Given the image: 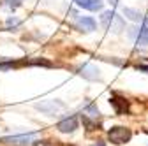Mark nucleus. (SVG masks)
Segmentation results:
<instances>
[{
    "instance_id": "ddd939ff",
    "label": "nucleus",
    "mask_w": 148,
    "mask_h": 146,
    "mask_svg": "<svg viewBox=\"0 0 148 146\" xmlns=\"http://www.w3.org/2000/svg\"><path fill=\"white\" fill-rule=\"evenodd\" d=\"M20 25V20H16V18H9L7 20V27L11 28V27H18Z\"/></svg>"
},
{
    "instance_id": "f03ea898",
    "label": "nucleus",
    "mask_w": 148,
    "mask_h": 146,
    "mask_svg": "<svg viewBox=\"0 0 148 146\" xmlns=\"http://www.w3.org/2000/svg\"><path fill=\"white\" fill-rule=\"evenodd\" d=\"M131 137H132L131 129H127V127H122V125L111 127V129L108 130V139H109V143H111V144H116V146L129 143V141H131Z\"/></svg>"
},
{
    "instance_id": "4468645a",
    "label": "nucleus",
    "mask_w": 148,
    "mask_h": 146,
    "mask_svg": "<svg viewBox=\"0 0 148 146\" xmlns=\"http://www.w3.org/2000/svg\"><path fill=\"white\" fill-rule=\"evenodd\" d=\"M136 69L141 70V72H146V74H148V65H136Z\"/></svg>"
},
{
    "instance_id": "2eb2a0df",
    "label": "nucleus",
    "mask_w": 148,
    "mask_h": 146,
    "mask_svg": "<svg viewBox=\"0 0 148 146\" xmlns=\"http://www.w3.org/2000/svg\"><path fill=\"white\" fill-rule=\"evenodd\" d=\"M92 146H104V143H102V141H97L95 144H92Z\"/></svg>"
},
{
    "instance_id": "9d476101",
    "label": "nucleus",
    "mask_w": 148,
    "mask_h": 146,
    "mask_svg": "<svg viewBox=\"0 0 148 146\" xmlns=\"http://www.w3.org/2000/svg\"><path fill=\"white\" fill-rule=\"evenodd\" d=\"M74 2L86 11H101L102 9V0H74Z\"/></svg>"
},
{
    "instance_id": "1a4fd4ad",
    "label": "nucleus",
    "mask_w": 148,
    "mask_h": 146,
    "mask_svg": "<svg viewBox=\"0 0 148 146\" xmlns=\"http://www.w3.org/2000/svg\"><path fill=\"white\" fill-rule=\"evenodd\" d=\"M129 35H131L132 39H136V42L141 44V46H146V44H148V28H146V27L132 28L131 32H129Z\"/></svg>"
},
{
    "instance_id": "20e7f679",
    "label": "nucleus",
    "mask_w": 148,
    "mask_h": 146,
    "mask_svg": "<svg viewBox=\"0 0 148 146\" xmlns=\"http://www.w3.org/2000/svg\"><path fill=\"white\" fill-rule=\"evenodd\" d=\"M34 132L28 134H21V136H7V137H0V143L2 144H12V146H25L34 139Z\"/></svg>"
},
{
    "instance_id": "f8f14e48",
    "label": "nucleus",
    "mask_w": 148,
    "mask_h": 146,
    "mask_svg": "<svg viewBox=\"0 0 148 146\" xmlns=\"http://www.w3.org/2000/svg\"><path fill=\"white\" fill-rule=\"evenodd\" d=\"M85 116H88V118H92V120L97 121V118H99V109H97V106L90 102V104L85 107Z\"/></svg>"
},
{
    "instance_id": "6e6552de",
    "label": "nucleus",
    "mask_w": 148,
    "mask_h": 146,
    "mask_svg": "<svg viewBox=\"0 0 148 146\" xmlns=\"http://www.w3.org/2000/svg\"><path fill=\"white\" fill-rule=\"evenodd\" d=\"M76 27L81 30V32H94L97 23L94 18H90V16H79L78 20H76Z\"/></svg>"
},
{
    "instance_id": "7ed1b4c3",
    "label": "nucleus",
    "mask_w": 148,
    "mask_h": 146,
    "mask_svg": "<svg viewBox=\"0 0 148 146\" xmlns=\"http://www.w3.org/2000/svg\"><path fill=\"white\" fill-rule=\"evenodd\" d=\"M64 102L58 100V99H55V100H41V102H35V109L37 111H41L42 115H48V116H53V115H57L60 109H64Z\"/></svg>"
},
{
    "instance_id": "39448f33",
    "label": "nucleus",
    "mask_w": 148,
    "mask_h": 146,
    "mask_svg": "<svg viewBox=\"0 0 148 146\" xmlns=\"http://www.w3.org/2000/svg\"><path fill=\"white\" fill-rule=\"evenodd\" d=\"M109 104L113 106L116 115H127L129 113V100L125 97L118 95V93H113V95L109 97Z\"/></svg>"
},
{
    "instance_id": "9b49d317",
    "label": "nucleus",
    "mask_w": 148,
    "mask_h": 146,
    "mask_svg": "<svg viewBox=\"0 0 148 146\" xmlns=\"http://www.w3.org/2000/svg\"><path fill=\"white\" fill-rule=\"evenodd\" d=\"M123 14L132 21H141L143 20V14L139 11H136V9H131V7H123Z\"/></svg>"
},
{
    "instance_id": "0eeeda50",
    "label": "nucleus",
    "mask_w": 148,
    "mask_h": 146,
    "mask_svg": "<svg viewBox=\"0 0 148 146\" xmlns=\"http://www.w3.org/2000/svg\"><path fill=\"white\" fill-rule=\"evenodd\" d=\"M79 76H83L88 81H97V79H101V70L92 63H85L79 67Z\"/></svg>"
},
{
    "instance_id": "423d86ee",
    "label": "nucleus",
    "mask_w": 148,
    "mask_h": 146,
    "mask_svg": "<svg viewBox=\"0 0 148 146\" xmlns=\"http://www.w3.org/2000/svg\"><path fill=\"white\" fill-rule=\"evenodd\" d=\"M78 125H79L78 116H76V115H71V116H67V118H64V120L58 121L57 129H58L62 134H71V132H74V130L78 129Z\"/></svg>"
},
{
    "instance_id": "f257e3e1",
    "label": "nucleus",
    "mask_w": 148,
    "mask_h": 146,
    "mask_svg": "<svg viewBox=\"0 0 148 146\" xmlns=\"http://www.w3.org/2000/svg\"><path fill=\"white\" fill-rule=\"evenodd\" d=\"M101 25L104 28H108L109 32H115V33H120L125 28V21L113 11H104L101 14Z\"/></svg>"
}]
</instances>
